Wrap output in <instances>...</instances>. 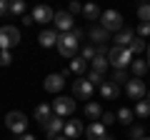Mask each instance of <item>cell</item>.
<instances>
[{
    "mask_svg": "<svg viewBox=\"0 0 150 140\" xmlns=\"http://www.w3.org/2000/svg\"><path fill=\"white\" fill-rule=\"evenodd\" d=\"M53 110H55V115H60V118L70 115V113L75 110V98H55Z\"/></svg>",
    "mask_w": 150,
    "mask_h": 140,
    "instance_id": "9c48e42d",
    "label": "cell"
},
{
    "mask_svg": "<svg viewBox=\"0 0 150 140\" xmlns=\"http://www.w3.org/2000/svg\"><path fill=\"white\" fill-rule=\"evenodd\" d=\"M20 43V30L13 25H5L0 28V50H10Z\"/></svg>",
    "mask_w": 150,
    "mask_h": 140,
    "instance_id": "3957f363",
    "label": "cell"
},
{
    "mask_svg": "<svg viewBox=\"0 0 150 140\" xmlns=\"http://www.w3.org/2000/svg\"><path fill=\"white\" fill-rule=\"evenodd\" d=\"M85 135H88V140H103L105 138V125L98 120V123H90L88 125V130H85Z\"/></svg>",
    "mask_w": 150,
    "mask_h": 140,
    "instance_id": "5bb4252c",
    "label": "cell"
},
{
    "mask_svg": "<svg viewBox=\"0 0 150 140\" xmlns=\"http://www.w3.org/2000/svg\"><path fill=\"white\" fill-rule=\"evenodd\" d=\"M58 33L55 30H43L40 33V35H38V43L43 45V48H53V45H58Z\"/></svg>",
    "mask_w": 150,
    "mask_h": 140,
    "instance_id": "9a60e30c",
    "label": "cell"
},
{
    "mask_svg": "<svg viewBox=\"0 0 150 140\" xmlns=\"http://www.w3.org/2000/svg\"><path fill=\"white\" fill-rule=\"evenodd\" d=\"M100 95H103V98H105V100H115V98H118V95H120V88H118V85H115V83H110V80H108V83H105V85H103V88H100Z\"/></svg>",
    "mask_w": 150,
    "mask_h": 140,
    "instance_id": "ffe728a7",
    "label": "cell"
},
{
    "mask_svg": "<svg viewBox=\"0 0 150 140\" xmlns=\"http://www.w3.org/2000/svg\"><path fill=\"white\" fill-rule=\"evenodd\" d=\"M88 35H90V40H93V43H98V45H103L108 38H110V33H108L105 28H100V25H98V28H90Z\"/></svg>",
    "mask_w": 150,
    "mask_h": 140,
    "instance_id": "d6986e66",
    "label": "cell"
},
{
    "mask_svg": "<svg viewBox=\"0 0 150 140\" xmlns=\"http://www.w3.org/2000/svg\"><path fill=\"white\" fill-rule=\"evenodd\" d=\"M50 115H53V108H50V105H45V103L35 108V120H38L40 125H45V120H48Z\"/></svg>",
    "mask_w": 150,
    "mask_h": 140,
    "instance_id": "44dd1931",
    "label": "cell"
},
{
    "mask_svg": "<svg viewBox=\"0 0 150 140\" xmlns=\"http://www.w3.org/2000/svg\"><path fill=\"white\" fill-rule=\"evenodd\" d=\"M85 68H88V60H83V58H75L73 65H70V70H73V73H78V75H83V73H85Z\"/></svg>",
    "mask_w": 150,
    "mask_h": 140,
    "instance_id": "484cf974",
    "label": "cell"
},
{
    "mask_svg": "<svg viewBox=\"0 0 150 140\" xmlns=\"http://www.w3.org/2000/svg\"><path fill=\"white\" fill-rule=\"evenodd\" d=\"M130 53H133V55H140V53H143V50H145V40L143 38H135L133 40V43H130Z\"/></svg>",
    "mask_w": 150,
    "mask_h": 140,
    "instance_id": "83f0119b",
    "label": "cell"
},
{
    "mask_svg": "<svg viewBox=\"0 0 150 140\" xmlns=\"http://www.w3.org/2000/svg\"><path fill=\"white\" fill-rule=\"evenodd\" d=\"M115 120H118V115H112V113H105V115L100 118V123H103V125H112Z\"/></svg>",
    "mask_w": 150,
    "mask_h": 140,
    "instance_id": "d590c367",
    "label": "cell"
},
{
    "mask_svg": "<svg viewBox=\"0 0 150 140\" xmlns=\"http://www.w3.org/2000/svg\"><path fill=\"white\" fill-rule=\"evenodd\" d=\"M148 70H150V45H148Z\"/></svg>",
    "mask_w": 150,
    "mask_h": 140,
    "instance_id": "b9f144b4",
    "label": "cell"
},
{
    "mask_svg": "<svg viewBox=\"0 0 150 140\" xmlns=\"http://www.w3.org/2000/svg\"><path fill=\"white\" fill-rule=\"evenodd\" d=\"M20 140H35V135H28L25 133V135H20Z\"/></svg>",
    "mask_w": 150,
    "mask_h": 140,
    "instance_id": "60d3db41",
    "label": "cell"
},
{
    "mask_svg": "<svg viewBox=\"0 0 150 140\" xmlns=\"http://www.w3.org/2000/svg\"><path fill=\"white\" fill-rule=\"evenodd\" d=\"M10 13L13 15H23V13H25V3H23V0H13L10 3Z\"/></svg>",
    "mask_w": 150,
    "mask_h": 140,
    "instance_id": "f546056e",
    "label": "cell"
},
{
    "mask_svg": "<svg viewBox=\"0 0 150 140\" xmlns=\"http://www.w3.org/2000/svg\"><path fill=\"white\" fill-rule=\"evenodd\" d=\"M85 118L93 120V123H98V120L103 118V108H100V103H88L85 105Z\"/></svg>",
    "mask_w": 150,
    "mask_h": 140,
    "instance_id": "e0dca14e",
    "label": "cell"
},
{
    "mask_svg": "<svg viewBox=\"0 0 150 140\" xmlns=\"http://www.w3.org/2000/svg\"><path fill=\"white\" fill-rule=\"evenodd\" d=\"M100 28H105L108 33H112V30H123V15H120L118 10H105L100 15Z\"/></svg>",
    "mask_w": 150,
    "mask_h": 140,
    "instance_id": "277c9868",
    "label": "cell"
},
{
    "mask_svg": "<svg viewBox=\"0 0 150 140\" xmlns=\"http://www.w3.org/2000/svg\"><path fill=\"white\" fill-rule=\"evenodd\" d=\"M130 70H133V73H135V75H145V70H148V60H133V63H130Z\"/></svg>",
    "mask_w": 150,
    "mask_h": 140,
    "instance_id": "d4e9b609",
    "label": "cell"
},
{
    "mask_svg": "<svg viewBox=\"0 0 150 140\" xmlns=\"http://www.w3.org/2000/svg\"><path fill=\"white\" fill-rule=\"evenodd\" d=\"M43 130H45V135L48 138H58L60 135V130H65V120L60 118V115H50L48 120H45V125H43Z\"/></svg>",
    "mask_w": 150,
    "mask_h": 140,
    "instance_id": "8992f818",
    "label": "cell"
},
{
    "mask_svg": "<svg viewBox=\"0 0 150 140\" xmlns=\"http://www.w3.org/2000/svg\"><path fill=\"white\" fill-rule=\"evenodd\" d=\"M105 68H108L105 55H95V60H93V70H98V73H105Z\"/></svg>",
    "mask_w": 150,
    "mask_h": 140,
    "instance_id": "f1b7e54d",
    "label": "cell"
},
{
    "mask_svg": "<svg viewBox=\"0 0 150 140\" xmlns=\"http://www.w3.org/2000/svg\"><path fill=\"white\" fill-rule=\"evenodd\" d=\"M78 45H80V40L75 38L73 33H60V38H58V53L63 55V58H73L75 50H78Z\"/></svg>",
    "mask_w": 150,
    "mask_h": 140,
    "instance_id": "7a4b0ae2",
    "label": "cell"
},
{
    "mask_svg": "<svg viewBox=\"0 0 150 140\" xmlns=\"http://www.w3.org/2000/svg\"><path fill=\"white\" fill-rule=\"evenodd\" d=\"M93 95V85L88 78H80V80L73 83V98H78V100H90Z\"/></svg>",
    "mask_w": 150,
    "mask_h": 140,
    "instance_id": "52a82bcc",
    "label": "cell"
},
{
    "mask_svg": "<svg viewBox=\"0 0 150 140\" xmlns=\"http://www.w3.org/2000/svg\"><path fill=\"white\" fill-rule=\"evenodd\" d=\"M43 88H45V93H60V90L65 88V78H63V73H50V75L45 78Z\"/></svg>",
    "mask_w": 150,
    "mask_h": 140,
    "instance_id": "30bf717a",
    "label": "cell"
},
{
    "mask_svg": "<svg viewBox=\"0 0 150 140\" xmlns=\"http://www.w3.org/2000/svg\"><path fill=\"white\" fill-rule=\"evenodd\" d=\"M133 110H128V108H120L118 110V120H120V123H123V125H128V123H133Z\"/></svg>",
    "mask_w": 150,
    "mask_h": 140,
    "instance_id": "4316f807",
    "label": "cell"
},
{
    "mask_svg": "<svg viewBox=\"0 0 150 140\" xmlns=\"http://www.w3.org/2000/svg\"><path fill=\"white\" fill-rule=\"evenodd\" d=\"M5 125L13 130V133H18V135H25L28 120H25V115H23V113L13 110V113H8V115H5Z\"/></svg>",
    "mask_w": 150,
    "mask_h": 140,
    "instance_id": "5b68a950",
    "label": "cell"
},
{
    "mask_svg": "<svg viewBox=\"0 0 150 140\" xmlns=\"http://www.w3.org/2000/svg\"><path fill=\"white\" fill-rule=\"evenodd\" d=\"M140 140H150V138H148V135H145V138H140Z\"/></svg>",
    "mask_w": 150,
    "mask_h": 140,
    "instance_id": "f6af8a7d",
    "label": "cell"
},
{
    "mask_svg": "<svg viewBox=\"0 0 150 140\" xmlns=\"http://www.w3.org/2000/svg\"><path fill=\"white\" fill-rule=\"evenodd\" d=\"M55 28H58L60 33H73L75 30V20H73V15L70 13H65V10H60V13H55Z\"/></svg>",
    "mask_w": 150,
    "mask_h": 140,
    "instance_id": "ba28073f",
    "label": "cell"
},
{
    "mask_svg": "<svg viewBox=\"0 0 150 140\" xmlns=\"http://www.w3.org/2000/svg\"><path fill=\"white\" fill-rule=\"evenodd\" d=\"M103 140H115V138H110V135H105V138H103Z\"/></svg>",
    "mask_w": 150,
    "mask_h": 140,
    "instance_id": "ee69618b",
    "label": "cell"
},
{
    "mask_svg": "<svg viewBox=\"0 0 150 140\" xmlns=\"http://www.w3.org/2000/svg\"><path fill=\"white\" fill-rule=\"evenodd\" d=\"M138 33H140V38H148V35H150V23H140V25H138Z\"/></svg>",
    "mask_w": 150,
    "mask_h": 140,
    "instance_id": "e575fe53",
    "label": "cell"
},
{
    "mask_svg": "<svg viewBox=\"0 0 150 140\" xmlns=\"http://www.w3.org/2000/svg\"><path fill=\"white\" fill-rule=\"evenodd\" d=\"M133 60L135 58H133V53H130L128 48H118V45H115V48L108 50V63L115 65V70H125Z\"/></svg>",
    "mask_w": 150,
    "mask_h": 140,
    "instance_id": "6da1fadb",
    "label": "cell"
},
{
    "mask_svg": "<svg viewBox=\"0 0 150 140\" xmlns=\"http://www.w3.org/2000/svg\"><path fill=\"white\" fill-rule=\"evenodd\" d=\"M33 23H35L33 15H23V25H33Z\"/></svg>",
    "mask_w": 150,
    "mask_h": 140,
    "instance_id": "ab89813d",
    "label": "cell"
},
{
    "mask_svg": "<svg viewBox=\"0 0 150 140\" xmlns=\"http://www.w3.org/2000/svg\"><path fill=\"white\" fill-rule=\"evenodd\" d=\"M130 138H133V140L145 138V128H143V125H133V128H130Z\"/></svg>",
    "mask_w": 150,
    "mask_h": 140,
    "instance_id": "1f68e13d",
    "label": "cell"
},
{
    "mask_svg": "<svg viewBox=\"0 0 150 140\" xmlns=\"http://www.w3.org/2000/svg\"><path fill=\"white\" fill-rule=\"evenodd\" d=\"M55 140H70V138H65V135H58V138H55Z\"/></svg>",
    "mask_w": 150,
    "mask_h": 140,
    "instance_id": "7bdbcfd3",
    "label": "cell"
},
{
    "mask_svg": "<svg viewBox=\"0 0 150 140\" xmlns=\"http://www.w3.org/2000/svg\"><path fill=\"white\" fill-rule=\"evenodd\" d=\"M133 40H135V33L128 30V28H125V30H120L118 35H115V45H118V48H130V43H133Z\"/></svg>",
    "mask_w": 150,
    "mask_h": 140,
    "instance_id": "2e32d148",
    "label": "cell"
},
{
    "mask_svg": "<svg viewBox=\"0 0 150 140\" xmlns=\"http://www.w3.org/2000/svg\"><path fill=\"white\" fill-rule=\"evenodd\" d=\"M138 18H140V23H150V5H140Z\"/></svg>",
    "mask_w": 150,
    "mask_h": 140,
    "instance_id": "4dcf8cb0",
    "label": "cell"
},
{
    "mask_svg": "<svg viewBox=\"0 0 150 140\" xmlns=\"http://www.w3.org/2000/svg\"><path fill=\"white\" fill-rule=\"evenodd\" d=\"M5 13H10V3H5V0H0V18L5 15Z\"/></svg>",
    "mask_w": 150,
    "mask_h": 140,
    "instance_id": "74e56055",
    "label": "cell"
},
{
    "mask_svg": "<svg viewBox=\"0 0 150 140\" xmlns=\"http://www.w3.org/2000/svg\"><path fill=\"white\" fill-rule=\"evenodd\" d=\"M135 115H138V118H150V93H145L143 100H138V105H135Z\"/></svg>",
    "mask_w": 150,
    "mask_h": 140,
    "instance_id": "ac0fdd59",
    "label": "cell"
},
{
    "mask_svg": "<svg viewBox=\"0 0 150 140\" xmlns=\"http://www.w3.org/2000/svg\"><path fill=\"white\" fill-rule=\"evenodd\" d=\"M83 123L80 120H65V138H70V140H75V138H80L83 135Z\"/></svg>",
    "mask_w": 150,
    "mask_h": 140,
    "instance_id": "4fadbf2b",
    "label": "cell"
},
{
    "mask_svg": "<svg viewBox=\"0 0 150 140\" xmlns=\"http://www.w3.org/2000/svg\"><path fill=\"white\" fill-rule=\"evenodd\" d=\"M33 20L45 25V23H53L55 20V13L50 10L48 5H35V8H33Z\"/></svg>",
    "mask_w": 150,
    "mask_h": 140,
    "instance_id": "7c38bea8",
    "label": "cell"
},
{
    "mask_svg": "<svg viewBox=\"0 0 150 140\" xmlns=\"http://www.w3.org/2000/svg\"><path fill=\"white\" fill-rule=\"evenodd\" d=\"M73 35H75V38H78V40H83V38H85V33H83L80 28H75V30H73Z\"/></svg>",
    "mask_w": 150,
    "mask_h": 140,
    "instance_id": "f35d334b",
    "label": "cell"
},
{
    "mask_svg": "<svg viewBox=\"0 0 150 140\" xmlns=\"http://www.w3.org/2000/svg\"><path fill=\"white\" fill-rule=\"evenodd\" d=\"M110 83H115V85H128L130 83V78H128V70H115L112 73V78H110Z\"/></svg>",
    "mask_w": 150,
    "mask_h": 140,
    "instance_id": "7402d4cb",
    "label": "cell"
},
{
    "mask_svg": "<svg viewBox=\"0 0 150 140\" xmlns=\"http://www.w3.org/2000/svg\"><path fill=\"white\" fill-rule=\"evenodd\" d=\"M68 13H70V15H75V13H83V5H80V3H70Z\"/></svg>",
    "mask_w": 150,
    "mask_h": 140,
    "instance_id": "8d00e7d4",
    "label": "cell"
},
{
    "mask_svg": "<svg viewBox=\"0 0 150 140\" xmlns=\"http://www.w3.org/2000/svg\"><path fill=\"white\" fill-rule=\"evenodd\" d=\"M85 78L90 80V85H93V88H95V85H100V88H103V85L108 83V80H105V75H103V73H98V70H90Z\"/></svg>",
    "mask_w": 150,
    "mask_h": 140,
    "instance_id": "603a6c76",
    "label": "cell"
},
{
    "mask_svg": "<svg viewBox=\"0 0 150 140\" xmlns=\"http://www.w3.org/2000/svg\"><path fill=\"white\" fill-rule=\"evenodd\" d=\"M95 48H93V45H85V48H83V55H80V58L83 60H95Z\"/></svg>",
    "mask_w": 150,
    "mask_h": 140,
    "instance_id": "d6a6232c",
    "label": "cell"
},
{
    "mask_svg": "<svg viewBox=\"0 0 150 140\" xmlns=\"http://www.w3.org/2000/svg\"><path fill=\"white\" fill-rule=\"evenodd\" d=\"M125 93H128L130 100H143L145 98V83L140 80V78H135V80H130L128 85H125Z\"/></svg>",
    "mask_w": 150,
    "mask_h": 140,
    "instance_id": "8fae6325",
    "label": "cell"
},
{
    "mask_svg": "<svg viewBox=\"0 0 150 140\" xmlns=\"http://www.w3.org/2000/svg\"><path fill=\"white\" fill-rule=\"evenodd\" d=\"M83 15H85L88 20H98L103 13H100V8H98V5H93V3H90V5H83Z\"/></svg>",
    "mask_w": 150,
    "mask_h": 140,
    "instance_id": "cb8c5ba5",
    "label": "cell"
},
{
    "mask_svg": "<svg viewBox=\"0 0 150 140\" xmlns=\"http://www.w3.org/2000/svg\"><path fill=\"white\" fill-rule=\"evenodd\" d=\"M13 63V55H10V50H0V65L5 68V65H10Z\"/></svg>",
    "mask_w": 150,
    "mask_h": 140,
    "instance_id": "836d02e7",
    "label": "cell"
}]
</instances>
